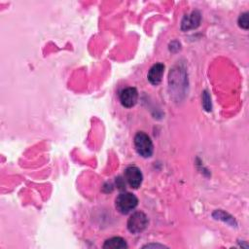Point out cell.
I'll return each instance as SVG.
<instances>
[{
	"label": "cell",
	"instance_id": "cell-1",
	"mask_svg": "<svg viewBox=\"0 0 249 249\" xmlns=\"http://www.w3.org/2000/svg\"><path fill=\"white\" fill-rule=\"evenodd\" d=\"M134 147L137 154L143 158H150L154 152L153 142L148 134L139 131L134 136Z\"/></svg>",
	"mask_w": 249,
	"mask_h": 249
},
{
	"label": "cell",
	"instance_id": "cell-2",
	"mask_svg": "<svg viewBox=\"0 0 249 249\" xmlns=\"http://www.w3.org/2000/svg\"><path fill=\"white\" fill-rule=\"evenodd\" d=\"M138 204V198L131 193H122L120 194L115 200L116 209L125 215L135 209Z\"/></svg>",
	"mask_w": 249,
	"mask_h": 249
},
{
	"label": "cell",
	"instance_id": "cell-3",
	"mask_svg": "<svg viewBox=\"0 0 249 249\" xmlns=\"http://www.w3.org/2000/svg\"><path fill=\"white\" fill-rule=\"evenodd\" d=\"M147 226L148 218L143 212H134L128 218L127 229L131 233H139L143 231L147 228Z\"/></svg>",
	"mask_w": 249,
	"mask_h": 249
},
{
	"label": "cell",
	"instance_id": "cell-4",
	"mask_svg": "<svg viewBox=\"0 0 249 249\" xmlns=\"http://www.w3.org/2000/svg\"><path fill=\"white\" fill-rule=\"evenodd\" d=\"M124 179L132 189H138L142 183V173L136 166H127L124 170Z\"/></svg>",
	"mask_w": 249,
	"mask_h": 249
},
{
	"label": "cell",
	"instance_id": "cell-5",
	"mask_svg": "<svg viewBox=\"0 0 249 249\" xmlns=\"http://www.w3.org/2000/svg\"><path fill=\"white\" fill-rule=\"evenodd\" d=\"M138 99V92L135 88H125L120 92V101L125 108L133 107Z\"/></svg>",
	"mask_w": 249,
	"mask_h": 249
},
{
	"label": "cell",
	"instance_id": "cell-6",
	"mask_svg": "<svg viewBox=\"0 0 249 249\" xmlns=\"http://www.w3.org/2000/svg\"><path fill=\"white\" fill-rule=\"evenodd\" d=\"M163 71H164V65L162 63L154 64L150 68L147 75L149 82L154 86H158L161 82Z\"/></svg>",
	"mask_w": 249,
	"mask_h": 249
},
{
	"label": "cell",
	"instance_id": "cell-7",
	"mask_svg": "<svg viewBox=\"0 0 249 249\" xmlns=\"http://www.w3.org/2000/svg\"><path fill=\"white\" fill-rule=\"evenodd\" d=\"M199 19H200L199 14L197 12H193L191 16H187L184 18L182 21V29L188 30V29L196 27L199 23Z\"/></svg>",
	"mask_w": 249,
	"mask_h": 249
},
{
	"label": "cell",
	"instance_id": "cell-8",
	"mask_svg": "<svg viewBox=\"0 0 249 249\" xmlns=\"http://www.w3.org/2000/svg\"><path fill=\"white\" fill-rule=\"evenodd\" d=\"M126 247H127V244H126L125 240L120 236H115V237L109 238L103 244V248L121 249V248H126Z\"/></svg>",
	"mask_w": 249,
	"mask_h": 249
},
{
	"label": "cell",
	"instance_id": "cell-9",
	"mask_svg": "<svg viewBox=\"0 0 249 249\" xmlns=\"http://www.w3.org/2000/svg\"><path fill=\"white\" fill-rule=\"evenodd\" d=\"M238 23H239V26L244 28V29H247L248 26H249V21H248V13H244V14H241L238 18Z\"/></svg>",
	"mask_w": 249,
	"mask_h": 249
},
{
	"label": "cell",
	"instance_id": "cell-10",
	"mask_svg": "<svg viewBox=\"0 0 249 249\" xmlns=\"http://www.w3.org/2000/svg\"><path fill=\"white\" fill-rule=\"evenodd\" d=\"M202 100H203L202 104H203V107L205 108V110L210 111V110H211V103H210V101H209V100H210V97H209V95H208V93H207L206 91L203 92Z\"/></svg>",
	"mask_w": 249,
	"mask_h": 249
}]
</instances>
